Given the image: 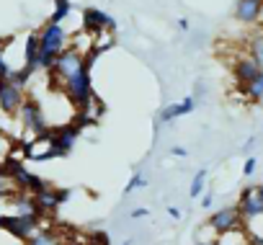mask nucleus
Masks as SVG:
<instances>
[{
  "mask_svg": "<svg viewBox=\"0 0 263 245\" xmlns=\"http://www.w3.org/2000/svg\"><path fill=\"white\" fill-rule=\"evenodd\" d=\"M263 67L250 57V54H242V57H237L235 62H232V78H235V83L237 85H245V83H250L258 72H260Z\"/></svg>",
  "mask_w": 263,
  "mask_h": 245,
  "instance_id": "nucleus-12",
  "label": "nucleus"
},
{
  "mask_svg": "<svg viewBox=\"0 0 263 245\" xmlns=\"http://www.w3.org/2000/svg\"><path fill=\"white\" fill-rule=\"evenodd\" d=\"M196 245H222V240H201V242H196Z\"/></svg>",
  "mask_w": 263,
  "mask_h": 245,
  "instance_id": "nucleus-31",
  "label": "nucleus"
},
{
  "mask_svg": "<svg viewBox=\"0 0 263 245\" xmlns=\"http://www.w3.org/2000/svg\"><path fill=\"white\" fill-rule=\"evenodd\" d=\"M18 116H21V124L34 132V135H42L47 129V116H44V108L34 101V98H26L18 108Z\"/></svg>",
  "mask_w": 263,
  "mask_h": 245,
  "instance_id": "nucleus-6",
  "label": "nucleus"
},
{
  "mask_svg": "<svg viewBox=\"0 0 263 245\" xmlns=\"http://www.w3.org/2000/svg\"><path fill=\"white\" fill-rule=\"evenodd\" d=\"M240 90H242V96L248 98V101H253V103H260L263 101V70L250 80V83H245V85H240Z\"/></svg>",
  "mask_w": 263,
  "mask_h": 245,
  "instance_id": "nucleus-15",
  "label": "nucleus"
},
{
  "mask_svg": "<svg viewBox=\"0 0 263 245\" xmlns=\"http://www.w3.org/2000/svg\"><path fill=\"white\" fill-rule=\"evenodd\" d=\"M62 93L67 96V101L78 108V114H88L90 111V103L96 101V93H93V83H90V65L85 62L72 78H67L62 83Z\"/></svg>",
  "mask_w": 263,
  "mask_h": 245,
  "instance_id": "nucleus-1",
  "label": "nucleus"
},
{
  "mask_svg": "<svg viewBox=\"0 0 263 245\" xmlns=\"http://www.w3.org/2000/svg\"><path fill=\"white\" fill-rule=\"evenodd\" d=\"M70 11H72L70 0H54V13H52V18H49V21H54V24H62V21L70 16Z\"/></svg>",
  "mask_w": 263,
  "mask_h": 245,
  "instance_id": "nucleus-19",
  "label": "nucleus"
},
{
  "mask_svg": "<svg viewBox=\"0 0 263 245\" xmlns=\"http://www.w3.org/2000/svg\"><path fill=\"white\" fill-rule=\"evenodd\" d=\"M194 108H196V98H194V96H186L183 101L165 106V108L158 114V119L163 121V124H168V121H173V119H178V116H186V114H191Z\"/></svg>",
  "mask_w": 263,
  "mask_h": 245,
  "instance_id": "nucleus-13",
  "label": "nucleus"
},
{
  "mask_svg": "<svg viewBox=\"0 0 263 245\" xmlns=\"http://www.w3.org/2000/svg\"><path fill=\"white\" fill-rule=\"evenodd\" d=\"M245 240H248V245H263V232H253V230H248Z\"/></svg>",
  "mask_w": 263,
  "mask_h": 245,
  "instance_id": "nucleus-23",
  "label": "nucleus"
},
{
  "mask_svg": "<svg viewBox=\"0 0 263 245\" xmlns=\"http://www.w3.org/2000/svg\"><path fill=\"white\" fill-rule=\"evenodd\" d=\"M253 145H255V140H253V137H250V140H248V142H245V145H242V153H250V147H253Z\"/></svg>",
  "mask_w": 263,
  "mask_h": 245,
  "instance_id": "nucleus-30",
  "label": "nucleus"
},
{
  "mask_svg": "<svg viewBox=\"0 0 263 245\" xmlns=\"http://www.w3.org/2000/svg\"><path fill=\"white\" fill-rule=\"evenodd\" d=\"M237 206H240V214L245 219V227L253 224L255 219H260L263 217V186H245L240 191Z\"/></svg>",
  "mask_w": 263,
  "mask_h": 245,
  "instance_id": "nucleus-3",
  "label": "nucleus"
},
{
  "mask_svg": "<svg viewBox=\"0 0 263 245\" xmlns=\"http://www.w3.org/2000/svg\"><path fill=\"white\" fill-rule=\"evenodd\" d=\"M178 29L181 31H189V18H178Z\"/></svg>",
  "mask_w": 263,
  "mask_h": 245,
  "instance_id": "nucleus-28",
  "label": "nucleus"
},
{
  "mask_svg": "<svg viewBox=\"0 0 263 245\" xmlns=\"http://www.w3.org/2000/svg\"><path fill=\"white\" fill-rule=\"evenodd\" d=\"M65 49H67V34H65L62 24L49 21V24L39 31V52H42V54L60 57V52H65Z\"/></svg>",
  "mask_w": 263,
  "mask_h": 245,
  "instance_id": "nucleus-5",
  "label": "nucleus"
},
{
  "mask_svg": "<svg viewBox=\"0 0 263 245\" xmlns=\"http://www.w3.org/2000/svg\"><path fill=\"white\" fill-rule=\"evenodd\" d=\"M26 65L24 67H29L31 72H36V60H39V34H29V39H26Z\"/></svg>",
  "mask_w": 263,
  "mask_h": 245,
  "instance_id": "nucleus-16",
  "label": "nucleus"
},
{
  "mask_svg": "<svg viewBox=\"0 0 263 245\" xmlns=\"http://www.w3.org/2000/svg\"><path fill=\"white\" fill-rule=\"evenodd\" d=\"M132 219H140V217H147V209L145 206H137V209H132V214H129Z\"/></svg>",
  "mask_w": 263,
  "mask_h": 245,
  "instance_id": "nucleus-26",
  "label": "nucleus"
},
{
  "mask_svg": "<svg viewBox=\"0 0 263 245\" xmlns=\"http://www.w3.org/2000/svg\"><path fill=\"white\" fill-rule=\"evenodd\" d=\"M232 16L242 26H255L263 18V0H235Z\"/></svg>",
  "mask_w": 263,
  "mask_h": 245,
  "instance_id": "nucleus-10",
  "label": "nucleus"
},
{
  "mask_svg": "<svg viewBox=\"0 0 263 245\" xmlns=\"http://www.w3.org/2000/svg\"><path fill=\"white\" fill-rule=\"evenodd\" d=\"M62 245H88V242H78V240H70V242H62Z\"/></svg>",
  "mask_w": 263,
  "mask_h": 245,
  "instance_id": "nucleus-32",
  "label": "nucleus"
},
{
  "mask_svg": "<svg viewBox=\"0 0 263 245\" xmlns=\"http://www.w3.org/2000/svg\"><path fill=\"white\" fill-rule=\"evenodd\" d=\"M248 54L263 67V31H258L255 36L248 39Z\"/></svg>",
  "mask_w": 263,
  "mask_h": 245,
  "instance_id": "nucleus-18",
  "label": "nucleus"
},
{
  "mask_svg": "<svg viewBox=\"0 0 263 245\" xmlns=\"http://www.w3.org/2000/svg\"><path fill=\"white\" fill-rule=\"evenodd\" d=\"M26 245H62V237H60V232L54 227H39L26 240Z\"/></svg>",
  "mask_w": 263,
  "mask_h": 245,
  "instance_id": "nucleus-14",
  "label": "nucleus"
},
{
  "mask_svg": "<svg viewBox=\"0 0 263 245\" xmlns=\"http://www.w3.org/2000/svg\"><path fill=\"white\" fill-rule=\"evenodd\" d=\"M80 124H67V127H60V129H52V140H49V147H54L60 153V158L70 155V150L75 147L78 137H80Z\"/></svg>",
  "mask_w": 263,
  "mask_h": 245,
  "instance_id": "nucleus-8",
  "label": "nucleus"
},
{
  "mask_svg": "<svg viewBox=\"0 0 263 245\" xmlns=\"http://www.w3.org/2000/svg\"><path fill=\"white\" fill-rule=\"evenodd\" d=\"M145 178H142V173H135V176H132L129 178V183H126V189H124V194H135L137 189H145Z\"/></svg>",
  "mask_w": 263,
  "mask_h": 245,
  "instance_id": "nucleus-21",
  "label": "nucleus"
},
{
  "mask_svg": "<svg viewBox=\"0 0 263 245\" xmlns=\"http://www.w3.org/2000/svg\"><path fill=\"white\" fill-rule=\"evenodd\" d=\"M171 155H173V158H186V155H189V150H186V147H181V145H176V147H171Z\"/></svg>",
  "mask_w": 263,
  "mask_h": 245,
  "instance_id": "nucleus-25",
  "label": "nucleus"
},
{
  "mask_svg": "<svg viewBox=\"0 0 263 245\" xmlns=\"http://www.w3.org/2000/svg\"><path fill=\"white\" fill-rule=\"evenodd\" d=\"M204 183H206V168L196 171V176H194V181H191V189H189V196H191V199H199L201 191H204Z\"/></svg>",
  "mask_w": 263,
  "mask_h": 245,
  "instance_id": "nucleus-20",
  "label": "nucleus"
},
{
  "mask_svg": "<svg viewBox=\"0 0 263 245\" xmlns=\"http://www.w3.org/2000/svg\"><path fill=\"white\" fill-rule=\"evenodd\" d=\"M70 189H44V191H39V194H34L36 196V204H39V209L44 212V214H54L67 199H70Z\"/></svg>",
  "mask_w": 263,
  "mask_h": 245,
  "instance_id": "nucleus-11",
  "label": "nucleus"
},
{
  "mask_svg": "<svg viewBox=\"0 0 263 245\" xmlns=\"http://www.w3.org/2000/svg\"><path fill=\"white\" fill-rule=\"evenodd\" d=\"M121 245H132V240H126V242H121Z\"/></svg>",
  "mask_w": 263,
  "mask_h": 245,
  "instance_id": "nucleus-34",
  "label": "nucleus"
},
{
  "mask_svg": "<svg viewBox=\"0 0 263 245\" xmlns=\"http://www.w3.org/2000/svg\"><path fill=\"white\" fill-rule=\"evenodd\" d=\"M206 224H209V230H212L217 237H224V235H230V232L245 230V219H242L237 204H227V206L212 212L209 219H206Z\"/></svg>",
  "mask_w": 263,
  "mask_h": 245,
  "instance_id": "nucleus-2",
  "label": "nucleus"
},
{
  "mask_svg": "<svg viewBox=\"0 0 263 245\" xmlns=\"http://www.w3.org/2000/svg\"><path fill=\"white\" fill-rule=\"evenodd\" d=\"M255 168H258V160H255V158H248V160H245V165H242V176H245V178H250V176L255 173Z\"/></svg>",
  "mask_w": 263,
  "mask_h": 245,
  "instance_id": "nucleus-22",
  "label": "nucleus"
},
{
  "mask_svg": "<svg viewBox=\"0 0 263 245\" xmlns=\"http://www.w3.org/2000/svg\"><path fill=\"white\" fill-rule=\"evenodd\" d=\"M11 72H13V70L8 67V62L3 60V54H0V80H8V78H11Z\"/></svg>",
  "mask_w": 263,
  "mask_h": 245,
  "instance_id": "nucleus-24",
  "label": "nucleus"
},
{
  "mask_svg": "<svg viewBox=\"0 0 263 245\" xmlns=\"http://www.w3.org/2000/svg\"><path fill=\"white\" fill-rule=\"evenodd\" d=\"M16 191H18V186H16L13 176H11V173L6 171V165H3V168H0V201H3V199H13Z\"/></svg>",
  "mask_w": 263,
  "mask_h": 245,
  "instance_id": "nucleus-17",
  "label": "nucleus"
},
{
  "mask_svg": "<svg viewBox=\"0 0 263 245\" xmlns=\"http://www.w3.org/2000/svg\"><path fill=\"white\" fill-rule=\"evenodd\" d=\"M168 214H171L173 219H181V209H176V206H171V209H168Z\"/></svg>",
  "mask_w": 263,
  "mask_h": 245,
  "instance_id": "nucleus-29",
  "label": "nucleus"
},
{
  "mask_svg": "<svg viewBox=\"0 0 263 245\" xmlns=\"http://www.w3.org/2000/svg\"><path fill=\"white\" fill-rule=\"evenodd\" d=\"M116 24L111 16H106L101 8H85L83 11V31L90 36H101L103 31H114Z\"/></svg>",
  "mask_w": 263,
  "mask_h": 245,
  "instance_id": "nucleus-7",
  "label": "nucleus"
},
{
  "mask_svg": "<svg viewBox=\"0 0 263 245\" xmlns=\"http://www.w3.org/2000/svg\"><path fill=\"white\" fill-rule=\"evenodd\" d=\"M83 65H85V54H83L80 49H75V47H67L65 52H60V57L54 60V67H52L49 72H52V78H54L57 83H65V80L72 78Z\"/></svg>",
  "mask_w": 263,
  "mask_h": 245,
  "instance_id": "nucleus-4",
  "label": "nucleus"
},
{
  "mask_svg": "<svg viewBox=\"0 0 263 245\" xmlns=\"http://www.w3.org/2000/svg\"><path fill=\"white\" fill-rule=\"evenodd\" d=\"M3 44H6V42H3V39H0V54H3V49H6V47H3Z\"/></svg>",
  "mask_w": 263,
  "mask_h": 245,
  "instance_id": "nucleus-33",
  "label": "nucleus"
},
{
  "mask_svg": "<svg viewBox=\"0 0 263 245\" xmlns=\"http://www.w3.org/2000/svg\"><path fill=\"white\" fill-rule=\"evenodd\" d=\"M212 201H214V199H212V194L201 196V209H209V206H212Z\"/></svg>",
  "mask_w": 263,
  "mask_h": 245,
  "instance_id": "nucleus-27",
  "label": "nucleus"
},
{
  "mask_svg": "<svg viewBox=\"0 0 263 245\" xmlns=\"http://www.w3.org/2000/svg\"><path fill=\"white\" fill-rule=\"evenodd\" d=\"M24 101H26V96H24V88L21 85H16L11 78L8 80H0V111L16 114Z\"/></svg>",
  "mask_w": 263,
  "mask_h": 245,
  "instance_id": "nucleus-9",
  "label": "nucleus"
}]
</instances>
